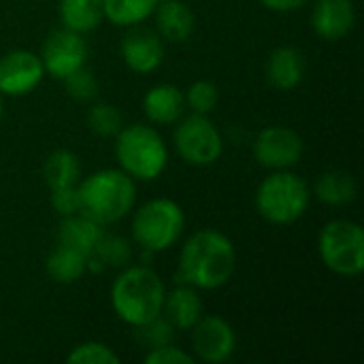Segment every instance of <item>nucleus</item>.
<instances>
[{
    "label": "nucleus",
    "instance_id": "obj_7",
    "mask_svg": "<svg viewBox=\"0 0 364 364\" xmlns=\"http://www.w3.org/2000/svg\"><path fill=\"white\" fill-rule=\"evenodd\" d=\"M320 258L341 277H356L364 269V230L352 220H333L320 232Z\"/></svg>",
    "mask_w": 364,
    "mask_h": 364
},
{
    "label": "nucleus",
    "instance_id": "obj_33",
    "mask_svg": "<svg viewBox=\"0 0 364 364\" xmlns=\"http://www.w3.org/2000/svg\"><path fill=\"white\" fill-rule=\"evenodd\" d=\"M264 9L275 11V13H290L301 6H305L309 0H258Z\"/></svg>",
    "mask_w": 364,
    "mask_h": 364
},
{
    "label": "nucleus",
    "instance_id": "obj_21",
    "mask_svg": "<svg viewBox=\"0 0 364 364\" xmlns=\"http://www.w3.org/2000/svg\"><path fill=\"white\" fill-rule=\"evenodd\" d=\"M45 269H47V275L55 282V284H62V286H70L75 282H79L85 271H87V256L73 250V247H66V245H60L47 256V262H45Z\"/></svg>",
    "mask_w": 364,
    "mask_h": 364
},
{
    "label": "nucleus",
    "instance_id": "obj_32",
    "mask_svg": "<svg viewBox=\"0 0 364 364\" xmlns=\"http://www.w3.org/2000/svg\"><path fill=\"white\" fill-rule=\"evenodd\" d=\"M145 363L147 364H192L194 363V356H190L188 352H183L181 348H175V346L171 343V346H164V348L149 350V352L145 354Z\"/></svg>",
    "mask_w": 364,
    "mask_h": 364
},
{
    "label": "nucleus",
    "instance_id": "obj_2",
    "mask_svg": "<svg viewBox=\"0 0 364 364\" xmlns=\"http://www.w3.org/2000/svg\"><path fill=\"white\" fill-rule=\"evenodd\" d=\"M79 213L100 226L124 220L136 200V188L130 175L117 168H102L77 183Z\"/></svg>",
    "mask_w": 364,
    "mask_h": 364
},
{
    "label": "nucleus",
    "instance_id": "obj_20",
    "mask_svg": "<svg viewBox=\"0 0 364 364\" xmlns=\"http://www.w3.org/2000/svg\"><path fill=\"white\" fill-rule=\"evenodd\" d=\"M314 192H316L318 200H322L324 205L339 207V205H348L356 198L358 186H356V179L352 173L341 171V168H331L318 177Z\"/></svg>",
    "mask_w": 364,
    "mask_h": 364
},
{
    "label": "nucleus",
    "instance_id": "obj_5",
    "mask_svg": "<svg viewBox=\"0 0 364 364\" xmlns=\"http://www.w3.org/2000/svg\"><path fill=\"white\" fill-rule=\"evenodd\" d=\"M309 198L311 192L305 179L286 168L275 171L260 181L256 190V209L267 222L286 226L305 215Z\"/></svg>",
    "mask_w": 364,
    "mask_h": 364
},
{
    "label": "nucleus",
    "instance_id": "obj_26",
    "mask_svg": "<svg viewBox=\"0 0 364 364\" xmlns=\"http://www.w3.org/2000/svg\"><path fill=\"white\" fill-rule=\"evenodd\" d=\"M136 341L149 352V350H156V348H164V346H171L175 341V328L166 322V318L156 316L154 320L136 326V333H134Z\"/></svg>",
    "mask_w": 364,
    "mask_h": 364
},
{
    "label": "nucleus",
    "instance_id": "obj_12",
    "mask_svg": "<svg viewBox=\"0 0 364 364\" xmlns=\"http://www.w3.org/2000/svg\"><path fill=\"white\" fill-rule=\"evenodd\" d=\"M45 68L41 55L15 49L0 58V94L2 96H26L41 85Z\"/></svg>",
    "mask_w": 364,
    "mask_h": 364
},
{
    "label": "nucleus",
    "instance_id": "obj_6",
    "mask_svg": "<svg viewBox=\"0 0 364 364\" xmlns=\"http://www.w3.org/2000/svg\"><path fill=\"white\" fill-rule=\"evenodd\" d=\"M186 228V215L179 203L171 198H151L141 205L132 218L134 241L151 254L171 250Z\"/></svg>",
    "mask_w": 364,
    "mask_h": 364
},
{
    "label": "nucleus",
    "instance_id": "obj_14",
    "mask_svg": "<svg viewBox=\"0 0 364 364\" xmlns=\"http://www.w3.org/2000/svg\"><path fill=\"white\" fill-rule=\"evenodd\" d=\"M316 34L328 43L346 38L356 26V9L352 0H316L311 13Z\"/></svg>",
    "mask_w": 364,
    "mask_h": 364
},
{
    "label": "nucleus",
    "instance_id": "obj_31",
    "mask_svg": "<svg viewBox=\"0 0 364 364\" xmlns=\"http://www.w3.org/2000/svg\"><path fill=\"white\" fill-rule=\"evenodd\" d=\"M49 203H51V209H53L58 215H62V218H68V215L79 213V194H77V186L51 190Z\"/></svg>",
    "mask_w": 364,
    "mask_h": 364
},
{
    "label": "nucleus",
    "instance_id": "obj_24",
    "mask_svg": "<svg viewBox=\"0 0 364 364\" xmlns=\"http://www.w3.org/2000/svg\"><path fill=\"white\" fill-rule=\"evenodd\" d=\"M160 0H102L105 19L113 26L130 28L154 15Z\"/></svg>",
    "mask_w": 364,
    "mask_h": 364
},
{
    "label": "nucleus",
    "instance_id": "obj_34",
    "mask_svg": "<svg viewBox=\"0 0 364 364\" xmlns=\"http://www.w3.org/2000/svg\"><path fill=\"white\" fill-rule=\"evenodd\" d=\"M0 119H2V94H0Z\"/></svg>",
    "mask_w": 364,
    "mask_h": 364
},
{
    "label": "nucleus",
    "instance_id": "obj_1",
    "mask_svg": "<svg viewBox=\"0 0 364 364\" xmlns=\"http://www.w3.org/2000/svg\"><path fill=\"white\" fill-rule=\"evenodd\" d=\"M237 252L232 241L213 228L194 232L179 254L177 279L196 290H218L232 279Z\"/></svg>",
    "mask_w": 364,
    "mask_h": 364
},
{
    "label": "nucleus",
    "instance_id": "obj_3",
    "mask_svg": "<svg viewBox=\"0 0 364 364\" xmlns=\"http://www.w3.org/2000/svg\"><path fill=\"white\" fill-rule=\"evenodd\" d=\"M166 288L160 275L149 267H126L111 286V307L115 316L141 326L162 314Z\"/></svg>",
    "mask_w": 364,
    "mask_h": 364
},
{
    "label": "nucleus",
    "instance_id": "obj_19",
    "mask_svg": "<svg viewBox=\"0 0 364 364\" xmlns=\"http://www.w3.org/2000/svg\"><path fill=\"white\" fill-rule=\"evenodd\" d=\"M102 235L105 230L98 222L90 220L83 213H75L62 220L60 230H58V243L90 256L96 250Z\"/></svg>",
    "mask_w": 364,
    "mask_h": 364
},
{
    "label": "nucleus",
    "instance_id": "obj_17",
    "mask_svg": "<svg viewBox=\"0 0 364 364\" xmlns=\"http://www.w3.org/2000/svg\"><path fill=\"white\" fill-rule=\"evenodd\" d=\"M183 109H186L183 92L171 83L154 85L143 98V111L147 119L158 126L175 124L183 115Z\"/></svg>",
    "mask_w": 364,
    "mask_h": 364
},
{
    "label": "nucleus",
    "instance_id": "obj_13",
    "mask_svg": "<svg viewBox=\"0 0 364 364\" xmlns=\"http://www.w3.org/2000/svg\"><path fill=\"white\" fill-rule=\"evenodd\" d=\"M119 51H122L126 66L141 75L154 73L156 68H160V64L164 60V45L160 41V34H156L147 28L128 30L122 38Z\"/></svg>",
    "mask_w": 364,
    "mask_h": 364
},
{
    "label": "nucleus",
    "instance_id": "obj_18",
    "mask_svg": "<svg viewBox=\"0 0 364 364\" xmlns=\"http://www.w3.org/2000/svg\"><path fill=\"white\" fill-rule=\"evenodd\" d=\"M156 28L168 43H183L194 32V13L183 0H160L156 11Z\"/></svg>",
    "mask_w": 364,
    "mask_h": 364
},
{
    "label": "nucleus",
    "instance_id": "obj_30",
    "mask_svg": "<svg viewBox=\"0 0 364 364\" xmlns=\"http://www.w3.org/2000/svg\"><path fill=\"white\" fill-rule=\"evenodd\" d=\"M62 81H64V85H66L68 96L75 98V100L87 102V100H92V98L98 94V81H96L94 73L87 70L85 66L77 68L75 73H70V75L64 77Z\"/></svg>",
    "mask_w": 364,
    "mask_h": 364
},
{
    "label": "nucleus",
    "instance_id": "obj_29",
    "mask_svg": "<svg viewBox=\"0 0 364 364\" xmlns=\"http://www.w3.org/2000/svg\"><path fill=\"white\" fill-rule=\"evenodd\" d=\"M68 364H119V356L100 341H85L70 350L66 356Z\"/></svg>",
    "mask_w": 364,
    "mask_h": 364
},
{
    "label": "nucleus",
    "instance_id": "obj_4",
    "mask_svg": "<svg viewBox=\"0 0 364 364\" xmlns=\"http://www.w3.org/2000/svg\"><path fill=\"white\" fill-rule=\"evenodd\" d=\"M115 136V158L126 175L141 181H154L164 173L168 149L154 126L132 124L122 128Z\"/></svg>",
    "mask_w": 364,
    "mask_h": 364
},
{
    "label": "nucleus",
    "instance_id": "obj_15",
    "mask_svg": "<svg viewBox=\"0 0 364 364\" xmlns=\"http://www.w3.org/2000/svg\"><path fill=\"white\" fill-rule=\"evenodd\" d=\"M307 73V62L301 49L284 45L271 51L267 60V81L279 90V92H290L301 85Z\"/></svg>",
    "mask_w": 364,
    "mask_h": 364
},
{
    "label": "nucleus",
    "instance_id": "obj_16",
    "mask_svg": "<svg viewBox=\"0 0 364 364\" xmlns=\"http://www.w3.org/2000/svg\"><path fill=\"white\" fill-rule=\"evenodd\" d=\"M162 314L175 331H192L194 324L205 316L203 299L198 296L196 288L181 284L164 294Z\"/></svg>",
    "mask_w": 364,
    "mask_h": 364
},
{
    "label": "nucleus",
    "instance_id": "obj_8",
    "mask_svg": "<svg viewBox=\"0 0 364 364\" xmlns=\"http://www.w3.org/2000/svg\"><path fill=\"white\" fill-rule=\"evenodd\" d=\"M175 147L186 164L211 166L224 151V139L207 115L192 113L177 126Z\"/></svg>",
    "mask_w": 364,
    "mask_h": 364
},
{
    "label": "nucleus",
    "instance_id": "obj_25",
    "mask_svg": "<svg viewBox=\"0 0 364 364\" xmlns=\"http://www.w3.org/2000/svg\"><path fill=\"white\" fill-rule=\"evenodd\" d=\"M92 256L102 264V267H113V269H122L128 267V262L132 260V247L124 237L117 235H102L96 250L92 252Z\"/></svg>",
    "mask_w": 364,
    "mask_h": 364
},
{
    "label": "nucleus",
    "instance_id": "obj_11",
    "mask_svg": "<svg viewBox=\"0 0 364 364\" xmlns=\"http://www.w3.org/2000/svg\"><path fill=\"white\" fill-rule=\"evenodd\" d=\"M192 331V348L203 363H226L237 350L235 328L222 316H203Z\"/></svg>",
    "mask_w": 364,
    "mask_h": 364
},
{
    "label": "nucleus",
    "instance_id": "obj_9",
    "mask_svg": "<svg viewBox=\"0 0 364 364\" xmlns=\"http://www.w3.org/2000/svg\"><path fill=\"white\" fill-rule=\"evenodd\" d=\"M305 151L303 139L296 130L286 126H269L254 139V158L260 166L271 171H286L301 162Z\"/></svg>",
    "mask_w": 364,
    "mask_h": 364
},
{
    "label": "nucleus",
    "instance_id": "obj_23",
    "mask_svg": "<svg viewBox=\"0 0 364 364\" xmlns=\"http://www.w3.org/2000/svg\"><path fill=\"white\" fill-rule=\"evenodd\" d=\"M43 177L49 190L55 188H73L81 179L79 158L68 149H55L43 164Z\"/></svg>",
    "mask_w": 364,
    "mask_h": 364
},
{
    "label": "nucleus",
    "instance_id": "obj_28",
    "mask_svg": "<svg viewBox=\"0 0 364 364\" xmlns=\"http://www.w3.org/2000/svg\"><path fill=\"white\" fill-rule=\"evenodd\" d=\"M186 98V107L192 109V113H198V115H209L215 107H218V100H220V90L215 83L211 81H194L188 92L183 94Z\"/></svg>",
    "mask_w": 364,
    "mask_h": 364
},
{
    "label": "nucleus",
    "instance_id": "obj_27",
    "mask_svg": "<svg viewBox=\"0 0 364 364\" xmlns=\"http://www.w3.org/2000/svg\"><path fill=\"white\" fill-rule=\"evenodd\" d=\"M122 113L115 105H107V102H98L87 111V126L92 132H96L98 136H115L124 126H122Z\"/></svg>",
    "mask_w": 364,
    "mask_h": 364
},
{
    "label": "nucleus",
    "instance_id": "obj_22",
    "mask_svg": "<svg viewBox=\"0 0 364 364\" xmlns=\"http://www.w3.org/2000/svg\"><path fill=\"white\" fill-rule=\"evenodd\" d=\"M60 19L64 28L85 34L96 30L102 19V0H60Z\"/></svg>",
    "mask_w": 364,
    "mask_h": 364
},
{
    "label": "nucleus",
    "instance_id": "obj_10",
    "mask_svg": "<svg viewBox=\"0 0 364 364\" xmlns=\"http://www.w3.org/2000/svg\"><path fill=\"white\" fill-rule=\"evenodd\" d=\"M87 53L90 49H87L83 34L64 28L47 36L43 51H41V62H43L45 75H51L53 79H64L77 68L85 66Z\"/></svg>",
    "mask_w": 364,
    "mask_h": 364
}]
</instances>
